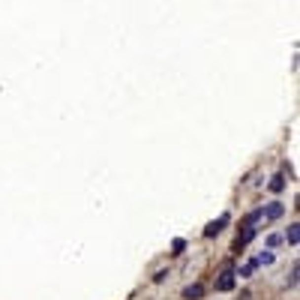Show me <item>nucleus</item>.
<instances>
[{"instance_id": "obj_1", "label": "nucleus", "mask_w": 300, "mask_h": 300, "mask_svg": "<svg viewBox=\"0 0 300 300\" xmlns=\"http://www.w3.org/2000/svg\"><path fill=\"white\" fill-rule=\"evenodd\" d=\"M234 276H237V273H234L231 261H228V264L222 267V273L216 276V291H231V288H234Z\"/></svg>"}, {"instance_id": "obj_2", "label": "nucleus", "mask_w": 300, "mask_h": 300, "mask_svg": "<svg viewBox=\"0 0 300 300\" xmlns=\"http://www.w3.org/2000/svg\"><path fill=\"white\" fill-rule=\"evenodd\" d=\"M228 222H231V216H228V213H222L219 219L207 222V225H204V237H216V234H219V231H222V228H225V225H228Z\"/></svg>"}, {"instance_id": "obj_3", "label": "nucleus", "mask_w": 300, "mask_h": 300, "mask_svg": "<svg viewBox=\"0 0 300 300\" xmlns=\"http://www.w3.org/2000/svg\"><path fill=\"white\" fill-rule=\"evenodd\" d=\"M285 213V207H282V201H270L267 207H261V216H267V219H279Z\"/></svg>"}, {"instance_id": "obj_4", "label": "nucleus", "mask_w": 300, "mask_h": 300, "mask_svg": "<svg viewBox=\"0 0 300 300\" xmlns=\"http://www.w3.org/2000/svg\"><path fill=\"white\" fill-rule=\"evenodd\" d=\"M201 297H204V285H201V282L183 288V300H201Z\"/></svg>"}, {"instance_id": "obj_5", "label": "nucleus", "mask_w": 300, "mask_h": 300, "mask_svg": "<svg viewBox=\"0 0 300 300\" xmlns=\"http://www.w3.org/2000/svg\"><path fill=\"white\" fill-rule=\"evenodd\" d=\"M249 240H255V228H252V225H246V228L237 234V240H234V249H243Z\"/></svg>"}, {"instance_id": "obj_6", "label": "nucleus", "mask_w": 300, "mask_h": 300, "mask_svg": "<svg viewBox=\"0 0 300 300\" xmlns=\"http://www.w3.org/2000/svg\"><path fill=\"white\" fill-rule=\"evenodd\" d=\"M297 228H300L297 222H291V225H288V234H285V237H288V243H291V246H297V240H300V231H297Z\"/></svg>"}, {"instance_id": "obj_7", "label": "nucleus", "mask_w": 300, "mask_h": 300, "mask_svg": "<svg viewBox=\"0 0 300 300\" xmlns=\"http://www.w3.org/2000/svg\"><path fill=\"white\" fill-rule=\"evenodd\" d=\"M285 189V177L282 174H276L273 180H270V192H282Z\"/></svg>"}, {"instance_id": "obj_8", "label": "nucleus", "mask_w": 300, "mask_h": 300, "mask_svg": "<svg viewBox=\"0 0 300 300\" xmlns=\"http://www.w3.org/2000/svg\"><path fill=\"white\" fill-rule=\"evenodd\" d=\"M255 267H258V261H255V258H252V261H246V264L240 267V276H252V273H255Z\"/></svg>"}, {"instance_id": "obj_9", "label": "nucleus", "mask_w": 300, "mask_h": 300, "mask_svg": "<svg viewBox=\"0 0 300 300\" xmlns=\"http://www.w3.org/2000/svg\"><path fill=\"white\" fill-rule=\"evenodd\" d=\"M255 261H258V264H273V252H270V249H267V252H261Z\"/></svg>"}, {"instance_id": "obj_10", "label": "nucleus", "mask_w": 300, "mask_h": 300, "mask_svg": "<svg viewBox=\"0 0 300 300\" xmlns=\"http://www.w3.org/2000/svg\"><path fill=\"white\" fill-rule=\"evenodd\" d=\"M171 249H174V255H180V252L186 249V240H180V237H177V240L171 243Z\"/></svg>"}, {"instance_id": "obj_11", "label": "nucleus", "mask_w": 300, "mask_h": 300, "mask_svg": "<svg viewBox=\"0 0 300 300\" xmlns=\"http://www.w3.org/2000/svg\"><path fill=\"white\" fill-rule=\"evenodd\" d=\"M258 219H261V207H258V210H252V213L246 216V225H252V222H258Z\"/></svg>"}, {"instance_id": "obj_12", "label": "nucleus", "mask_w": 300, "mask_h": 300, "mask_svg": "<svg viewBox=\"0 0 300 300\" xmlns=\"http://www.w3.org/2000/svg\"><path fill=\"white\" fill-rule=\"evenodd\" d=\"M288 285H291V288H294V285H297V264H294V267H291V276H288Z\"/></svg>"}]
</instances>
